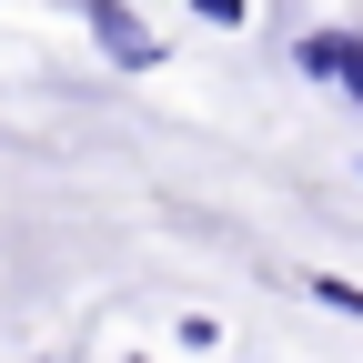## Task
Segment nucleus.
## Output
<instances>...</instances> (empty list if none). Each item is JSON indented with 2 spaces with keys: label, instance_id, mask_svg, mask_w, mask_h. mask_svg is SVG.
I'll list each match as a JSON object with an SVG mask.
<instances>
[{
  "label": "nucleus",
  "instance_id": "1",
  "mask_svg": "<svg viewBox=\"0 0 363 363\" xmlns=\"http://www.w3.org/2000/svg\"><path fill=\"white\" fill-rule=\"evenodd\" d=\"M81 21H91V40H101L121 71H162V40L142 30V11H121V0H81Z\"/></svg>",
  "mask_w": 363,
  "mask_h": 363
},
{
  "label": "nucleus",
  "instance_id": "2",
  "mask_svg": "<svg viewBox=\"0 0 363 363\" xmlns=\"http://www.w3.org/2000/svg\"><path fill=\"white\" fill-rule=\"evenodd\" d=\"M303 71H313V81H343L353 101H363V40H353V30H313V40H303Z\"/></svg>",
  "mask_w": 363,
  "mask_h": 363
},
{
  "label": "nucleus",
  "instance_id": "3",
  "mask_svg": "<svg viewBox=\"0 0 363 363\" xmlns=\"http://www.w3.org/2000/svg\"><path fill=\"white\" fill-rule=\"evenodd\" d=\"M313 293H323L343 323H363V283H343V272H313Z\"/></svg>",
  "mask_w": 363,
  "mask_h": 363
},
{
  "label": "nucleus",
  "instance_id": "4",
  "mask_svg": "<svg viewBox=\"0 0 363 363\" xmlns=\"http://www.w3.org/2000/svg\"><path fill=\"white\" fill-rule=\"evenodd\" d=\"M192 11H202V21H222V30H233V21H242V0H192Z\"/></svg>",
  "mask_w": 363,
  "mask_h": 363
}]
</instances>
